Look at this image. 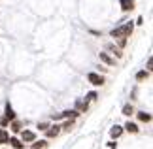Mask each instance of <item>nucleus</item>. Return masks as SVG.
Returning a JSON list of instances; mask_svg holds the SVG:
<instances>
[{
	"label": "nucleus",
	"mask_w": 153,
	"mask_h": 149,
	"mask_svg": "<svg viewBox=\"0 0 153 149\" xmlns=\"http://www.w3.org/2000/svg\"><path fill=\"white\" fill-rule=\"evenodd\" d=\"M132 27H134L132 23H125V25L114 28V30H111V36H114V38H127V36H131Z\"/></svg>",
	"instance_id": "obj_1"
},
{
	"label": "nucleus",
	"mask_w": 153,
	"mask_h": 149,
	"mask_svg": "<svg viewBox=\"0 0 153 149\" xmlns=\"http://www.w3.org/2000/svg\"><path fill=\"white\" fill-rule=\"evenodd\" d=\"M87 79H89L93 85H102V83H104V77H102V76H98V74H95V72L87 74Z\"/></svg>",
	"instance_id": "obj_2"
},
{
	"label": "nucleus",
	"mask_w": 153,
	"mask_h": 149,
	"mask_svg": "<svg viewBox=\"0 0 153 149\" xmlns=\"http://www.w3.org/2000/svg\"><path fill=\"white\" fill-rule=\"evenodd\" d=\"M21 138H23V142H34L36 140V134L30 132V130H21Z\"/></svg>",
	"instance_id": "obj_3"
},
{
	"label": "nucleus",
	"mask_w": 153,
	"mask_h": 149,
	"mask_svg": "<svg viewBox=\"0 0 153 149\" xmlns=\"http://www.w3.org/2000/svg\"><path fill=\"white\" fill-rule=\"evenodd\" d=\"M119 4H121L123 11H128V10L134 8V0H119Z\"/></svg>",
	"instance_id": "obj_4"
},
{
	"label": "nucleus",
	"mask_w": 153,
	"mask_h": 149,
	"mask_svg": "<svg viewBox=\"0 0 153 149\" xmlns=\"http://www.w3.org/2000/svg\"><path fill=\"white\" fill-rule=\"evenodd\" d=\"M8 144H11V147H13V149H23V147H25V144H23L19 138H10Z\"/></svg>",
	"instance_id": "obj_5"
},
{
	"label": "nucleus",
	"mask_w": 153,
	"mask_h": 149,
	"mask_svg": "<svg viewBox=\"0 0 153 149\" xmlns=\"http://www.w3.org/2000/svg\"><path fill=\"white\" fill-rule=\"evenodd\" d=\"M6 119H8V121H13L15 119V113H13V110H11L10 104H6Z\"/></svg>",
	"instance_id": "obj_6"
},
{
	"label": "nucleus",
	"mask_w": 153,
	"mask_h": 149,
	"mask_svg": "<svg viewBox=\"0 0 153 149\" xmlns=\"http://www.w3.org/2000/svg\"><path fill=\"white\" fill-rule=\"evenodd\" d=\"M110 134H111V138H119V136L123 134V128L121 127H114L110 130Z\"/></svg>",
	"instance_id": "obj_7"
},
{
	"label": "nucleus",
	"mask_w": 153,
	"mask_h": 149,
	"mask_svg": "<svg viewBox=\"0 0 153 149\" xmlns=\"http://www.w3.org/2000/svg\"><path fill=\"white\" fill-rule=\"evenodd\" d=\"M100 61H104L106 64H108V66H114V64H115V61H114V59H110L108 55H106V53H100Z\"/></svg>",
	"instance_id": "obj_8"
},
{
	"label": "nucleus",
	"mask_w": 153,
	"mask_h": 149,
	"mask_svg": "<svg viewBox=\"0 0 153 149\" xmlns=\"http://www.w3.org/2000/svg\"><path fill=\"white\" fill-rule=\"evenodd\" d=\"M45 130H48V138H55V136H57L59 132H61V128H59V127H53V128H45Z\"/></svg>",
	"instance_id": "obj_9"
},
{
	"label": "nucleus",
	"mask_w": 153,
	"mask_h": 149,
	"mask_svg": "<svg viewBox=\"0 0 153 149\" xmlns=\"http://www.w3.org/2000/svg\"><path fill=\"white\" fill-rule=\"evenodd\" d=\"M32 149H48V142H36V140H34Z\"/></svg>",
	"instance_id": "obj_10"
},
{
	"label": "nucleus",
	"mask_w": 153,
	"mask_h": 149,
	"mask_svg": "<svg viewBox=\"0 0 153 149\" xmlns=\"http://www.w3.org/2000/svg\"><path fill=\"white\" fill-rule=\"evenodd\" d=\"M138 119H140V121H144V123H149V121H151V115H149V113L140 111V113H138Z\"/></svg>",
	"instance_id": "obj_11"
},
{
	"label": "nucleus",
	"mask_w": 153,
	"mask_h": 149,
	"mask_svg": "<svg viewBox=\"0 0 153 149\" xmlns=\"http://www.w3.org/2000/svg\"><path fill=\"white\" fill-rule=\"evenodd\" d=\"M8 140H10L8 132H6V130H2V128H0V144H8Z\"/></svg>",
	"instance_id": "obj_12"
},
{
	"label": "nucleus",
	"mask_w": 153,
	"mask_h": 149,
	"mask_svg": "<svg viewBox=\"0 0 153 149\" xmlns=\"http://www.w3.org/2000/svg\"><path fill=\"white\" fill-rule=\"evenodd\" d=\"M125 128L128 130V132H132V134H134V132H138V127H136L134 123H131V121H128V123L125 125Z\"/></svg>",
	"instance_id": "obj_13"
},
{
	"label": "nucleus",
	"mask_w": 153,
	"mask_h": 149,
	"mask_svg": "<svg viewBox=\"0 0 153 149\" xmlns=\"http://www.w3.org/2000/svg\"><path fill=\"white\" fill-rule=\"evenodd\" d=\"M11 130H13V132H21V123H19V121H15V119H13V125H11Z\"/></svg>",
	"instance_id": "obj_14"
},
{
	"label": "nucleus",
	"mask_w": 153,
	"mask_h": 149,
	"mask_svg": "<svg viewBox=\"0 0 153 149\" xmlns=\"http://www.w3.org/2000/svg\"><path fill=\"white\" fill-rule=\"evenodd\" d=\"M148 76H149V74L146 72V70H142V72H138V74H136V79H138V81H142V79H146Z\"/></svg>",
	"instance_id": "obj_15"
},
{
	"label": "nucleus",
	"mask_w": 153,
	"mask_h": 149,
	"mask_svg": "<svg viewBox=\"0 0 153 149\" xmlns=\"http://www.w3.org/2000/svg\"><path fill=\"white\" fill-rule=\"evenodd\" d=\"M132 106H125V108H123V113H125V115H132Z\"/></svg>",
	"instance_id": "obj_16"
},
{
	"label": "nucleus",
	"mask_w": 153,
	"mask_h": 149,
	"mask_svg": "<svg viewBox=\"0 0 153 149\" xmlns=\"http://www.w3.org/2000/svg\"><path fill=\"white\" fill-rule=\"evenodd\" d=\"M48 127H49L48 123H40V125H38V128H40V130H45V128H48Z\"/></svg>",
	"instance_id": "obj_17"
},
{
	"label": "nucleus",
	"mask_w": 153,
	"mask_h": 149,
	"mask_svg": "<svg viewBox=\"0 0 153 149\" xmlns=\"http://www.w3.org/2000/svg\"><path fill=\"white\" fill-rule=\"evenodd\" d=\"M87 98H89V100H95L97 98V93H89V94H87Z\"/></svg>",
	"instance_id": "obj_18"
}]
</instances>
